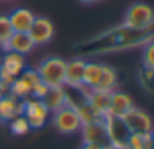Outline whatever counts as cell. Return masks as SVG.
<instances>
[{
    "mask_svg": "<svg viewBox=\"0 0 154 149\" xmlns=\"http://www.w3.org/2000/svg\"><path fill=\"white\" fill-rule=\"evenodd\" d=\"M152 29H131L125 26L112 27L87 44H82V47H91L87 53L91 55H109V53H118V51H127L134 47H141L149 42H152Z\"/></svg>",
    "mask_w": 154,
    "mask_h": 149,
    "instance_id": "cell-1",
    "label": "cell"
},
{
    "mask_svg": "<svg viewBox=\"0 0 154 149\" xmlns=\"http://www.w3.org/2000/svg\"><path fill=\"white\" fill-rule=\"evenodd\" d=\"M36 73L40 80L47 86V87H58L63 86V77H65V60L60 56H47L44 58L38 67Z\"/></svg>",
    "mask_w": 154,
    "mask_h": 149,
    "instance_id": "cell-2",
    "label": "cell"
},
{
    "mask_svg": "<svg viewBox=\"0 0 154 149\" xmlns=\"http://www.w3.org/2000/svg\"><path fill=\"white\" fill-rule=\"evenodd\" d=\"M152 24H154V11L145 2L131 4L122 22V26L131 27V29H152Z\"/></svg>",
    "mask_w": 154,
    "mask_h": 149,
    "instance_id": "cell-3",
    "label": "cell"
},
{
    "mask_svg": "<svg viewBox=\"0 0 154 149\" xmlns=\"http://www.w3.org/2000/svg\"><path fill=\"white\" fill-rule=\"evenodd\" d=\"M51 124L53 127L60 133V135H76L80 133L82 129V122H80V116L71 106H63L56 111L51 113Z\"/></svg>",
    "mask_w": 154,
    "mask_h": 149,
    "instance_id": "cell-4",
    "label": "cell"
},
{
    "mask_svg": "<svg viewBox=\"0 0 154 149\" xmlns=\"http://www.w3.org/2000/svg\"><path fill=\"white\" fill-rule=\"evenodd\" d=\"M27 67L26 56L13 53V51H2L0 55V82L6 87L11 86V82Z\"/></svg>",
    "mask_w": 154,
    "mask_h": 149,
    "instance_id": "cell-5",
    "label": "cell"
},
{
    "mask_svg": "<svg viewBox=\"0 0 154 149\" xmlns=\"http://www.w3.org/2000/svg\"><path fill=\"white\" fill-rule=\"evenodd\" d=\"M22 115L27 120V124H29L31 129H42L49 122V118H51V111L47 109V106L44 104V100L33 98V97H29V98L24 100Z\"/></svg>",
    "mask_w": 154,
    "mask_h": 149,
    "instance_id": "cell-6",
    "label": "cell"
},
{
    "mask_svg": "<svg viewBox=\"0 0 154 149\" xmlns=\"http://www.w3.org/2000/svg\"><path fill=\"white\" fill-rule=\"evenodd\" d=\"M103 122H105V129H107V136H109L111 145H114V147H127V140H129L131 133H129L125 122L122 120V116L107 113L103 116Z\"/></svg>",
    "mask_w": 154,
    "mask_h": 149,
    "instance_id": "cell-7",
    "label": "cell"
},
{
    "mask_svg": "<svg viewBox=\"0 0 154 149\" xmlns=\"http://www.w3.org/2000/svg\"><path fill=\"white\" fill-rule=\"evenodd\" d=\"M80 135H82V142L84 144H94V145H100L103 149L111 145L103 118H96L94 122L84 124L82 129H80Z\"/></svg>",
    "mask_w": 154,
    "mask_h": 149,
    "instance_id": "cell-8",
    "label": "cell"
},
{
    "mask_svg": "<svg viewBox=\"0 0 154 149\" xmlns=\"http://www.w3.org/2000/svg\"><path fill=\"white\" fill-rule=\"evenodd\" d=\"M122 120L125 122L129 133H152V120L145 109L132 106L127 113L122 115Z\"/></svg>",
    "mask_w": 154,
    "mask_h": 149,
    "instance_id": "cell-9",
    "label": "cell"
},
{
    "mask_svg": "<svg viewBox=\"0 0 154 149\" xmlns=\"http://www.w3.org/2000/svg\"><path fill=\"white\" fill-rule=\"evenodd\" d=\"M27 33L33 38L35 46H45L54 36V24L47 17H35L33 26H31V29Z\"/></svg>",
    "mask_w": 154,
    "mask_h": 149,
    "instance_id": "cell-10",
    "label": "cell"
},
{
    "mask_svg": "<svg viewBox=\"0 0 154 149\" xmlns=\"http://www.w3.org/2000/svg\"><path fill=\"white\" fill-rule=\"evenodd\" d=\"M85 58L74 56L71 60H65V77H63V86L65 87H80L82 86V73H84Z\"/></svg>",
    "mask_w": 154,
    "mask_h": 149,
    "instance_id": "cell-11",
    "label": "cell"
},
{
    "mask_svg": "<svg viewBox=\"0 0 154 149\" xmlns=\"http://www.w3.org/2000/svg\"><path fill=\"white\" fill-rule=\"evenodd\" d=\"M35 17L36 15L31 9H27V8H17V9H13L8 15L13 33H27L31 29V26H33Z\"/></svg>",
    "mask_w": 154,
    "mask_h": 149,
    "instance_id": "cell-12",
    "label": "cell"
},
{
    "mask_svg": "<svg viewBox=\"0 0 154 149\" xmlns=\"http://www.w3.org/2000/svg\"><path fill=\"white\" fill-rule=\"evenodd\" d=\"M35 47L36 46H35L33 38L29 36V33H13L11 38L2 46V51H13V53L27 56Z\"/></svg>",
    "mask_w": 154,
    "mask_h": 149,
    "instance_id": "cell-13",
    "label": "cell"
},
{
    "mask_svg": "<svg viewBox=\"0 0 154 149\" xmlns=\"http://www.w3.org/2000/svg\"><path fill=\"white\" fill-rule=\"evenodd\" d=\"M24 100H18L11 93H6L0 97V122H9L15 116L22 115Z\"/></svg>",
    "mask_w": 154,
    "mask_h": 149,
    "instance_id": "cell-14",
    "label": "cell"
},
{
    "mask_svg": "<svg viewBox=\"0 0 154 149\" xmlns=\"http://www.w3.org/2000/svg\"><path fill=\"white\" fill-rule=\"evenodd\" d=\"M87 102H89V106L93 107V111H94L100 118H103V116L109 113V107H111V93L93 89L91 95L87 97Z\"/></svg>",
    "mask_w": 154,
    "mask_h": 149,
    "instance_id": "cell-15",
    "label": "cell"
},
{
    "mask_svg": "<svg viewBox=\"0 0 154 149\" xmlns=\"http://www.w3.org/2000/svg\"><path fill=\"white\" fill-rule=\"evenodd\" d=\"M134 106L132 102V97L123 93V91H111V107H109V113L116 115V116H122L123 113H127L131 107Z\"/></svg>",
    "mask_w": 154,
    "mask_h": 149,
    "instance_id": "cell-16",
    "label": "cell"
},
{
    "mask_svg": "<svg viewBox=\"0 0 154 149\" xmlns=\"http://www.w3.org/2000/svg\"><path fill=\"white\" fill-rule=\"evenodd\" d=\"M118 87V71L109 65V64H103L102 67V77L96 84V91H105V93H111Z\"/></svg>",
    "mask_w": 154,
    "mask_h": 149,
    "instance_id": "cell-17",
    "label": "cell"
},
{
    "mask_svg": "<svg viewBox=\"0 0 154 149\" xmlns=\"http://www.w3.org/2000/svg\"><path fill=\"white\" fill-rule=\"evenodd\" d=\"M102 67H103V64H100V62L85 60L84 73H82V84L94 89L96 84H98V80H100V77H102Z\"/></svg>",
    "mask_w": 154,
    "mask_h": 149,
    "instance_id": "cell-18",
    "label": "cell"
},
{
    "mask_svg": "<svg viewBox=\"0 0 154 149\" xmlns=\"http://www.w3.org/2000/svg\"><path fill=\"white\" fill-rule=\"evenodd\" d=\"M44 104L47 106V109L53 113L60 107H63L67 102H65V87L63 86H58V87H49L45 97H44Z\"/></svg>",
    "mask_w": 154,
    "mask_h": 149,
    "instance_id": "cell-19",
    "label": "cell"
},
{
    "mask_svg": "<svg viewBox=\"0 0 154 149\" xmlns=\"http://www.w3.org/2000/svg\"><path fill=\"white\" fill-rule=\"evenodd\" d=\"M31 89H33V86L22 77V74H18V77L11 82V86L8 87V93H11L18 100H26V98L31 97Z\"/></svg>",
    "mask_w": 154,
    "mask_h": 149,
    "instance_id": "cell-20",
    "label": "cell"
},
{
    "mask_svg": "<svg viewBox=\"0 0 154 149\" xmlns=\"http://www.w3.org/2000/svg\"><path fill=\"white\" fill-rule=\"evenodd\" d=\"M152 133H131L127 140V149H152Z\"/></svg>",
    "mask_w": 154,
    "mask_h": 149,
    "instance_id": "cell-21",
    "label": "cell"
},
{
    "mask_svg": "<svg viewBox=\"0 0 154 149\" xmlns=\"http://www.w3.org/2000/svg\"><path fill=\"white\" fill-rule=\"evenodd\" d=\"M72 109L78 113L82 125H84V124H89V122H94L96 118H100V116L93 111V107L89 106V102H87V100H85V102H82V104H78V106H74Z\"/></svg>",
    "mask_w": 154,
    "mask_h": 149,
    "instance_id": "cell-22",
    "label": "cell"
},
{
    "mask_svg": "<svg viewBox=\"0 0 154 149\" xmlns=\"http://www.w3.org/2000/svg\"><path fill=\"white\" fill-rule=\"evenodd\" d=\"M8 124H9V131H11L13 135H17V136H24V135H27V133L31 131V127H29L27 120L24 118V115L15 116V118L9 120Z\"/></svg>",
    "mask_w": 154,
    "mask_h": 149,
    "instance_id": "cell-23",
    "label": "cell"
},
{
    "mask_svg": "<svg viewBox=\"0 0 154 149\" xmlns=\"http://www.w3.org/2000/svg\"><path fill=\"white\" fill-rule=\"evenodd\" d=\"M141 64H143V69H154V40L143 46Z\"/></svg>",
    "mask_w": 154,
    "mask_h": 149,
    "instance_id": "cell-24",
    "label": "cell"
},
{
    "mask_svg": "<svg viewBox=\"0 0 154 149\" xmlns=\"http://www.w3.org/2000/svg\"><path fill=\"white\" fill-rule=\"evenodd\" d=\"M11 35H13V29H11L8 15H0V47L11 38Z\"/></svg>",
    "mask_w": 154,
    "mask_h": 149,
    "instance_id": "cell-25",
    "label": "cell"
},
{
    "mask_svg": "<svg viewBox=\"0 0 154 149\" xmlns=\"http://www.w3.org/2000/svg\"><path fill=\"white\" fill-rule=\"evenodd\" d=\"M47 89H49V87H47L44 82H38L36 86H33V89H31V97H33V98H40V100H44Z\"/></svg>",
    "mask_w": 154,
    "mask_h": 149,
    "instance_id": "cell-26",
    "label": "cell"
},
{
    "mask_svg": "<svg viewBox=\"0 0 154 149\" xmlns=\"http://www.w3.org/2000/svg\"><path fill=\"white\" fill-rule=\"evenodd\" d=\"M152 73H154V69H143L141 73H140V82L147 87V89H150V80H152Z\"/></svg>",
    "mask_w": 154,
    "mask_h": 149,
    "instance_id": "cell-27",
    "label": "cell"
},
{
    "mask_svg": "<svg viewBox=\"0 0 154 149\" xmlns=\"http://www.w3.org/2000/svg\"><path fill=\"white\" fill-rule=\"evenodd\" d=\"M80 149H103V147L94 145V144H82V147H80Z\"/></svg>",
    "mask_w": 154,
    "mask_h": 149,
    "instance_id": "cell-28",
    "label": "cell"
},
{
    "mask_svg": "<svg viewBox=\"0 0 154 149\" xmlns=\"http://www.w3.org/2000/svg\"><path fill=\"white\" fill-rule=\"evenodd\" d=\"M6 93H8V87H6L2 82H0V97H2V95H6Z\"/></svg>",
    "mask_w": 154,
    "mask_h": 149,
    "instance_id": "cell-29",
    "label": "cell"
},
{
    "mask_svg": "<svg viewBox=\"0 0 154 149\" xmlns=\"http://www.w3.org/2000/svg\"><path fill=\"white\" fill-rule=\"evenodd\" d=\"M82 4H96V2H100V0H80Z\"/></svg>",
    "mask_w": 154,
    "mask_h": 149,
    "instance_id": "cell-30",
    "label": "cell"
},
{
    "mask_svg": "<svg viewBox=\"0 0 154 149\" xmlns=\"http://www.w3.org/2000/svg\"><path fill=\"white\" fill-rule=\"evenodd\" d=\"M105 149H127V147H114V145H109V147H105Z\"/></svg>",
    "mask_w": 154,
    "mask_h": 149,
    "instance_id": "cell-31",
    "label": "cell"
}]
</instances>
